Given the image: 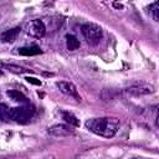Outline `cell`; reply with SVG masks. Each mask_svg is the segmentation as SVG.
<instances>
[{
	"instance_id": "cell-1",
	"label": "cell",
	"mask_w": 159,
	"mask_h": 159,
	"mask_svg": "<svg viewBox=\"0 0 159 159\" xmlns=\"http://www.w3.org/2000/svg\"><path fill=\"white\" fill-rule=\"evenodd\" d=\"M86 128L99 137L112 138L119 129V119L116 117L91 118L86 122Z\"/></svg>"
},
{
	"instance_id": "cell-6",
	"label": "cell",
	"mask_w": 159,
	"mask_h": 159,
	"mask_svg": "<svg viewBox=\"0 0 159 159\" xmlns=\"http://www.w3.org/2000/svg\"><path fill=\"white\" fill-rule=\"evenodd\" d=\"M56 86L62 93H65V94H67V96H70L77 101H81V96H80V93H78V91L73 83H71L68 81H58L56 83Z\"/></svg>"
},
{
	"instance_id": "cell-7",
	"label": "cell",
	"mask_w": 159,
	"mask_h": 159,
	"mask_svg": "<svg viewBox=\"0 0 159 159\" xmlns=\"http://www.w3.org/2000/svg\"><path fill=\"white\" fill-rule=\"evenodd\" d=\"M129 94H133V96H143V94H149V93H153L154 92V87L152 84H145V83H142V84H134V86H130L125 89Z\"/></svg>"
},
{
	"instance_id": "cell-10",
	"label": "cell",
	"mask_w": 159,
	"mask_h": 159,
	"mask_svg": "<svg viewBox=\"0 0 159 159\" xmlns=\"http://www.w3.org/2000/svg\"><path fill=\"white\" fill-rule=\"evenodd\" d=\"M19 53L21 56H36V55L42 53V51L39 46H25V47L19 48Z\"/></svg>"
},
{
	"instance_id": "cell-4",
	"label": "cell",
	"mask_w": 159,
	"mask_h": 159,
	"mask_svg": "<svg viewBox=\"0 0 159 159\" xmlns=\"http://www.w3.org/2000/svg\"><path fill=\"white\" fill-rule=\"evenodd\" d=\"M26 34L34 39H41L46 34V26L41 20H31L26 25Z\"/></svg>"
},
{
	"instance_id": "cell-13",
	"label": "cell",
	"mask_w": 159,
	"mask_h": 159,
	"mask_svg": "<svg viewBox=\"0 0 159 159\" xmlns=\"http://www.w3.org/2000/svg\"><path fill=\"white\" fill-rule=\"evenodd\" d=\"M2 67L6 68V70H9V71L12 72V73H16V75L31 72L30 70H27V68H25V67H21V66H17V65H12V63H2Z\"/></svg>"
},
{
	"instance_id": "cell-8",
	"label": "cell",
	"mask_w": 159,
	"mask_h": 159,
	"mask_svg": "<svg viewBox=\"0 0 159 159\" xmlns=\"http://www.w3.org/2000/svg\"><path fill=\"white\" fill-rule=\"evenodd\" d=\"M20 31H21L20 27H12V29L5 30L4 32L0 34V41L4 42V43H11V42L17 40V37L20 35Z\"/></svg>"
},
{
	"instance_id": "cell-16",
	"label": "cell",
	"mask_w": 159,
	"mask_h": 159,
	"mask_svg": "<svg viewBox=\"0 0 159 159\" xmlns=\"http://www.w3.org/2000/svg\"><path fill=\"white\" fill-rule=\"evenodd\" d=\"M25 80H26L29 83H32V84H36V86H41V81L37 80V78H35V77H26Z\"/></svg>"
},
{
	"instance_id": "cell-14",
	"label": "cell",
	"mask_w": 159,
	"mask_h": 159,
	"mask_svg": "<svg viewBox=\"0 0 159 159\" xmlns=\"http://www.w3.org/2000/svg\"><path fill=\"white\" fill-rule=\"evenodd\" d=\"M10 113H11V108H9L6 104L0 103V120L2 122H10Z\"/></svg>"
},
{
	"instance_id": "cell-5",
	"label": "cell",
	"mask_w": 159,
	"mask_h": 159,
	"mask_svg": "<svg viewBox=\"0 0 159 159\" xmlns=\"http://www.w3.org/2000/svg\"><path fill=\"white\" fill-rule=\"evenodd\" d=\"M48 134L52 137L57 138H63V137H70L75 134V129L68 125V124H55L48 128Z\"/></svg>"
},
{
	"instance_id": "cell-11",
	"label": "cell",
	"mask_w": 159,
	"mask_h": 159,
	"mask_svg": "<svg viewBox=\"0 0 159 159\" xmlns=\"http://www.w3.org/2000/svg\"><path fill=\"white\" fill-rule=\"evenodd\" d=\"M61 116H62V119L66 122V123H68V125H75V127H78L80 125V122H78V119L76 118V116L75 114H72L71 112H67V111H63V112H61Z\"/></svg>"
},
{
	"instance_id": "cell-12",
	"label": "cell",
	"mask_w": 159,
	"mask_h": 159,
	"mask_svg": "<svg viewBox=\"0 0 159 159\" xmlns=\"http://www.w3.org/2000/svg\"><path fill=\"white\" fill-rule=\"evenodd\" d=\"M66 47L70 51H76L80 47V41L73 35H66Z\"/></svg>"
},
{
	"instance_id": "cell-15",
	"label": "cell",
	"mask_w": 159,
	"mask_h": 159,
	"mask_svg": "<svg viewBox=\"0 0 159 159\" xmlns=\"http://www.w3.org/2000/svg\"><path fill=\"white\" fill-rule=\"evenodd\" d=\"M149 9H150V12H152V16H153L154 21H159V2L158 1L153 2L149 6Z\"/></svg>"
},
{
	"instance_id": "cell-9",
	"label": "cell",
	"mask_w": 159,
	"mask_h": 159,
	"mask_svg": "<svg viewBox=\"0 0 159 159\" xmlns=\"http://www.w3.org/2000/svg\"><path fill=\"white\" fill-rule=\"evenodd\" d=\"M6 94H7V97H9L10 99H12L14 102L22 103V104H26V103L29 102L27 97H26L24 93L16 91V89H9V91H6Z\"/></svg>"
},
{
	"instance_id": "cell-3",
	"label": "cell",
	"mask_w": 159,
	"mask_h": 159,
	"mask_svg": "<svg viewBox=\"0 0 159 159\" xmlns=\"http://www.w3.org/2000/svg\"><path fill=\"white\" fill-rule=\"evenodd\" d=\"M35 114V107L31 104H25L21 107L11 108L10 119L19 123V124H26L30 122V119Z\"/></svg>"
},
{
	"instance_id": "cell-18",
	"label": "cell",
	"mask_w": 159,
	"mask_h": 159,
	"mask_svg": "<svg viewBox=\"0 0 159 159\" xmlns=\"http://www.w3.org/2000/svg\"><path fill=\"white\" fill-rule=\"evenodd\" d=\"M1 75H2V72H1V71H0V76H1Z\"/></svg>"
},
{
	"instance_id": "cell-2",
	"label": "cell",
	"mask_w": 159,
	"mask_h": 159,
	"mask_svg": "<svg viewBox=\"0 0 159 159\" xmlns=\"http://www.w3.org/2000/svg\"><path fill=\"white\" fill-rule=\"evenodd\" d=\"M81 32L86 40V42L91 46H96L99 43V41L103 37V31L102 29L96 25V24H84L81 27Z\"/></svg>"
},
{
	"instance_id": "cell-17",
	"label": "cell",
	"mask_w": 159,
	"mask_h": 159,
	"mask_svg": "<svg viewBox=\"0 0 159 159\" xmlns=\"http://www.w3.org/2000/svg\"><path fill=\"white\" fill-rule=\"evenodd\" d=\"M114 6H116V7H123L120 4H114Z\"/></svg>"
}]
</instances>
